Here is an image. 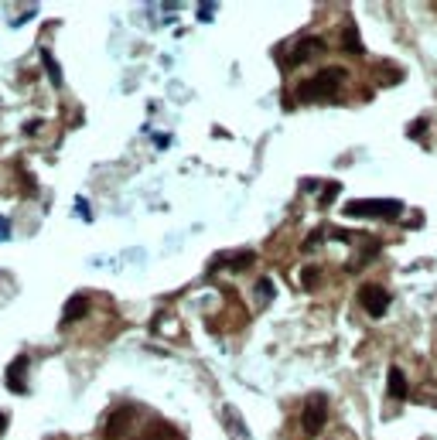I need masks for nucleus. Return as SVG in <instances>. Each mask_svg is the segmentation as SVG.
<instances>
[{
  "mask_svg": "<svg viewBox=\"0 0 437 440\" xmlns=\"http://www.w3.org/2000/svg\"><path fill=\"white\" fill-rule=\"evenodd\" d=\"M339 82H342V69H322L314 79L297 86V103H335Z\"/></svg>",
  "mask_w": 437,
  "mask_h": 440,
  "instance_id": "nucleus-1",
  "label": "nucleus"
},
{
  "mask_svg": "<svg viewBox=\"0 0 437 440\" xmlns=\"http://www.w3.org/2000/svg\"><path fill=\"white\" fill-rule=\"evenodd\" d=\"M399 212H403V202L397 198H359L345 205L348 219H399Z\"/></svg>",
  "mask_w": 437,
  "mask_h": 440,
  "instance_id": "nucleus-2",
  "label": "nucleus"
},
{
  "mask_svg": "<svg viewBox=\"0 0 437 440\" xmlns=\"http://www.w3.org/2000/svg\"><path fill=\"white\" fill-rule=\"evenodd\" d=\"M324 423H328V396L324 393H314L311 400L305 403V413H301V427H305L307 437L322 434Z\"/></svg>",
  "mask_w": 437,
  "mask_h": 440,
  "instance_id": "nucleus-3",
  "label": "nucleus"
},
{
  "mask_svg": "<svg viewBox=\"0 0 437 440\" xmlns=\"http://www.w3.org/2000/svg\"><path fill=\"white\" fill-rule=\"evenodd\" d=\"M359 304L373 314V318H382L386 311H390V290L376 287V284H365V287L359 290Z\"/></svg>",
  "mask_w": 437,
  "mask_h": 440,
  "instance_id": "nucleus-4",
  "label": "nucleus"
},
{
  "mask_svg": "<svg viewBox=\"0 0 437 440\" xmlns=\"http://www.w3.org/2000/svg\"><path fill=\"white\" fill-rule=\"evenodd\" d=\"M4 383H7V389L11 393H28V359L24 355H18L14 362L7 365V376H4Z\"/></svg>",
  "mask_w": 437,
  "mask_h": 440,
  "instance_id": "nucleus-5",
  "label": "nucleus"
},
{
  "mask_svg": "<svg viewBox=\"0 0 437 440\" xmlns=\"http://www.w3.org/2000/svg\"><path fill=\"white\" fill-rule=\"evenodd\" d=\"M324 48V41L322 38H301V45L287 55V62H284V69H297L301 62H307V58L314 55V52H322Z\"/></svg>",
  "mask_w": 437,
  "mask_h": 440,
  "instance_id": "nucleus-6",
  "label": "nucleus"
},
{
  "mask_svg": "<svg viewBox=\"0 0 437 440\" xmlns=\"http://www.w3.org/2000/svg\"><path fill=\"white\" fill-rule=\"evenodd\" d=\"M86 311H89V297L86 294H76V297H69L65 307H62V325H69V321H79V318H86Z\"/></svg>",
  "mask_w": 437,
  "mask_h": 440,
  "instance_id": "nucleus-7",
  "label": "nucleus"
},
{
  "mask_svg": "<svg viewBox=\"0 0 437 440\" xmlns=\"http://www.w3.org/2000/svg\"><path fill=\"white\" fill-rule=\"evenodd\" d=\"M386 389H390V396L393 400H407V376H403V369H390V376H386Z\"/></svg>",
  "mask_w": 437,
  "mask_h": 440,
  "instance_id": "nucleus-8",
  "label": "nucleus"
},
{
  "mask_svg": "<svg viewBox=\"0 0 437 440\" xmlns=\"http://www.w3.org/2000/svg\"><path fill=\"white\" fill-rule=\"evenodd\" d=\"M127 417H130V413H127V410H120V413H113V420L106 423V437L113 440V437H120V430H127Z\"/></svg>",
  "mask_w": 437,
  "mask_h": 440,
  "instance_id": "nucleus-9",
  "label": "nucleus"
},
{
  "mask_svg": "<svg viewBox=\"0 0 437 440\" xmlns=\"http://www.w3.org/2000/svg\"><path fill=\"white\" fill-rule=\"evenodd\" d=\"M342 45L348 48V52H352V55H362V41H359V31H356V24H348V28H345Z\"/></svg>",
  "mask_w": 437,
  "mask_h": 440,
  "instance_id": "nucleus-10",
  "label": "nucleus"
},
{
  "mask_svg": "<svg viewBox=\"0 0 437 440\" xmlns=\"http://www.w3.org/2000/svg\"><path fill=\"white\" fill-rule=\"evenodd\" d=\"M226 420H229V427L236 430V437H239V440H249V430L243 427V423H239V413H236L232 406H226Z\"/></svg>",
  "mask_w": 437,
  "mask_h": 440,
  "instance_id": "nucleus-11",
  "label": "nucleus"
},
{
  "mask_svg": "<svg viewBox=\"0 0 437 440\" xmlns=\"http://www.w3.org/2000/svg\"><path fill=\"white\" fill-rule=\"evenodd\" d=\"M41 62H45V69H48V79H52L55 86H62V69H58V62L52 58V52H41Z\"/></svg>",
  "mask_w": 437,
  "mask_h": 440,
  "instance_id": "nucleus-12",
  "label": "nucleus"
},
{
  "mask_svg": "<svg viewBox=\"0 0 437 440\" xmlns=\"http://www.w3.org/2000/svg\"><path fill=\"white\" fill-rule=\"evenodd\" d=\"M256 301H260V304H270V301H273V280H260V284H256Z\"/></svg>",
  "mask_w": 437,
  "mask_h": 440,
  "instance_id": "nucleus-13",
  "label": "nucleus"
},
{
  "mask_svg": "<svg viewBox=\"0 0 437 440\" xmlns=\"http://www.w3.org/2000/svg\"><path fill=\"white\" fill-rule=\"evenodd\" d=\"M339 192H342V188H339L335 181H331V185H324L322 202H318V205H322V209H328V205H335V198H339Z\"/></svg>",
  "mask_w": 437,
  "mask_h": 440,
  "instance_id": "nucleus-14",
  "label": "nucleus"
},
{
  "mask_svg": "<svg viewBox=\"0 0 437 440\" xmlns=\"http://www.w3.org/2000/svg\"><path fill=\"white\" fill-rule=\"evenodd\" d=\"M301 280H305V287H307V290H314V287H318V280H322V270L307 267L305 273H301Z\"/></svg>",
  "mask_w": 437,
  "mask_h": 440,
  "instance_id": "nucleus-15",
  "label": "nucleus"
},
{
  "mask_svg": "<svg viewBox=\"0 0 437 440\" xmlns=\"http://www.w3.org/2000/svg\"><path fill=\"white\" fill-rule=\"evenodd\" d=\"M222 263L232 270H246L249 263H253V253H239V260H222ZM222 263H219V267H222Z\"/></svg>",
  "mask_w": 437,
  "mask_h": 440,
  "instance_id": "nucleus-16",
  "label": "nucleus"
},
{
  "mask_svg": "<svg viewBox=\"0 0 437 440\" xmlns=\"http://www.w3.org/2000/svg\"><path fill=\"white\" fill-rule=\"evenodd\" d=\"M424 134H427V120H414V123L407 127V137H414V140L424 137Z\"/></svg>",
  "mask_w": 437,
  "mask_h": 440,
  "instance_id": "nucleus-17",
  "label": "nucleus"
},
{
  "mask_svg": "<svg viewBox=\"0 0 437 440\" xmlns=\"http://www.w3.org/2000/svg\"><path fill=\"white\" fill-rule=\"evenodd\" d=\"M212 14H215V4H202L198 7V21H212Z\"/></svg>",
  "mask_w": 437,
  "mask_h": 440,
  "instance_id": "nucleus-18",
  "label": "nucleus"
},
{
  "mask_svg": "<svg viewBox=\"0 0 437 440\" xmlns=\"http://www.w3.org/2000/svg\"><path fill=\"white\" fill-rule=\"evenodd\" d=\"M7 236H11V222H7V219H4V215H0V243H4V239H7Z\"/></svg>",
  "mask_w": 437,
  "mask_h": 440,
  "instance_id": "nucleus-19",
  "label": "nucleus"
},
{
  "mask_svg": "<svg viewBox=\"0 0 437 440\" xmlns=\"http://www.w3.org/2000/svg\"><path fill=\"white\" fill-rule=\"evenodd\" d=\"M4 430H7V417L0 413V434H4Z\"/></svg>",
  "mask_w": 437,
  "mask_h": 440,
  "instance_id": "nucleus-20",
  "label": "nucleus"
}]
</instances>
